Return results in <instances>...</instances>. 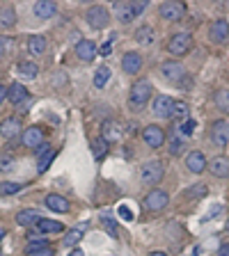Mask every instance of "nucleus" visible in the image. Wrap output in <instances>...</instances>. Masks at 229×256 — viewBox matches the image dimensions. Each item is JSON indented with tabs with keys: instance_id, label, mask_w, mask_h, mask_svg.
Here are the masks:
<instances>
[{
	"instance_id": "nucleus-27",
	"label": "nucleus",
	"mask_w": 229,
	"mask_h": 256,
	"mask_svg": "<svg viewBox=\"0 0 229 256\" xmlns=\"http://www.w3.org/2000/svg\"><path fill=\"white\" fill-rule=\"evenodd\" d=\"M133 37H135V42H138V44H142V46H149V44L154 42V28H151V26L138 28Z\"/></svg>"
},
{
	"instance_id": "nucleus-4",
	"label": "nucleus",
	"mask_w": 229,
	"mask_h": 256,
	"mask_svg": "<svg viewBox=\"0 0 229 256\" xmlns=\"http://www.w3.org/2000/svg\"><path fill=\"white\" fill-rule=\"evenodd\" d=\"M158 14L165 18V21H181L183 16H186V5L183 2H179V0H167V2H163V5L158 7Z\"/></svg>"
},
{
	"instance_id": "nucleus-11",
	"label": "nucleus",
	"mask_w": 229,
	"mask_h": 256,
	"mask_svg": "<svg viewBox=\"0 0 229 256\" xmlns=\"http://www.w3.org/2000/svg\"><path fill=\"white\" fill-rule=\"evenodd\" d=\"M172 106H174V101H172L170 96H165V94L156 96L154 114H156V117H160V119H170L172 117Z\"/></svg>"
},
{
	"instance_id": "nucleus-23",
	"label": "nucleus",
	"mask_w": 229,
	"mask_h": 256,
	"mask_svg": "<svg viewBox=\"0 0 229 256\" xmlns=\"http://www.w3.org/2000/svg\"><path fill=\"white\" fill-rule=\"evenodd\" d=\"M46 206L51 208V210H55V213H69V202L64 197H60V194H48L46 197Z\"/></svg>"
},
{
	"instance_id": "nucleus-38",
	"label": "nucleus",
	"mask_w": 229,
	"mask_h": 256,
	"mask_svg": "<svg viewBox=\"0 0 229 256\" xmlns=\"http://www.w3.org/2000/svg\"><path fill=\"white\" fill-rule=\"evenodd\" d=\"M186 114H188V103L174 101V106H172V117H186Z\"/></svg>"
},
{
	"instance_id": "nucleus-17",
	"label": "nucleus",
	"mask_w": 229,
	"mask_h": 256,
	"mask_svg": "<svg viewBox=\"0 0 229 256\" xmlns=\"http://www.w3.org/2000/svg\"><path fill=\"white\" fill-rule=\"evenodd\" d=\"M122 69L126 71V74H138L140 69H142V55L140 53H126L122 60Z\"/></svg>"
},
{
	"instance_id": "nucleus-37",
	"label": "nucleus",
	"mask_w": 229,
	"mask_h": 256,
	"mask_svg": "<svg viewBox=\"0 0 229 256\" xmlns=\"http://www.w3.org/2000/svg\"><path fill=\"white\" fill-rule=\"evenodd\" d=\"M19 190H21V183H0V194H16Z\"/></svg>"
},
{
	"instance_id": "nucleus-48",
	"label": "nucleus",
	"mask_w": 229,
	"mask_h": 256,
	"mask_svg": "<svg viewBox=\"0 0 229 256\" xmlns=\"http://www.w3.org/2000/svg\"><path fill=\"white\" fill-rule=\"evenodd\" d=\"M69 256H85V254H83V252H80V250H74Z\"/></svg>"
},
{
	"instance_id": "nucleus-18",
	"label": "nucleus",
	"mask_w": 229,
	"mask_h": 256,
	"mask_svg": "<svg viewBox=\"0 0 229 256\" xmlns=\"http://www.w3.org/2000/svg\"><path fill=\"white\" fill-rule=\"evenodd\" d=\"M160 74L165 76L167 80H181L186 76V69H183L179 62H163L160 66Z\"/></svg>"
},
{
	"instance_id": "nucleus-22",
	"label": "nucleus",
	"mask_w": 229,
	"mask_h": 256,
	"mask_svg": "<svg viewBox=\"0 0 229 256\" xmlns=\"http://www.w3.org/2000/svg\"><path fill=\"white\" fill-rule=\"evenodd\" d=\"M7 98H10L14 106H19V103H23L28 98V90L21 85V82H14V85L7 87Z\"/></svg>"
},
{
	"instance_id": "nucleus-6",
	"label": "nucleus",
	"mask_w": 229,
	"mask_h": 256,
	"mask_svg": "<svg viewBox=\"0 0 229 256\" xmlns=\"http://www.w3.org/2000/svg\"><path fill=\"white\" fill-rule=\"evenodd\" d=\"M167 202H170L167 192H163V190H151L149 194L142 199V206H144V210H151V213H156V210H163V208L167 206Z\"/></svg>"
},
{
	"instance_id": "nucleus-51",
	"label": "nucleus",
	"mask_w": 229,
	"mask_h": 256,
	"mask_svg": "<svg viewBox=\"0 0 229 256\" xmlns=\"http://www.w3.org/2000/svg\"><path fill=\"white\" fill-rule=\"evenodd\" d=\"M227 234H229V220H227Z\"/></svg>"
},
{
	"instance_id": "nucleus-43",
	"label": "nucleus",
	"mask_w": 229,
	"mask_h": 256,
	"mask_svg": "<svg viewBox=\"0 0 229 256\" xmlns=\"http://www.w3.org/2000/svg\"><path fill=\"white\" fill-rule=\"evenodd\" d=\"M110 53H112V42H106L101 48H99V55H101V58H108Z\"/></svg>"
},
{
	"instance_id": "nucleus-13",
	"label": "nucleus",
	"mask_w": 229,
	"mask_h": 256,
	"mask_svg": "<svg viewBox=\"0 0 229 256\" xmlns=\"http://www.w3.org/2000/svg\"><path fill=\"white\" fill-rule=\"evenodd\" d=\"M76 55H78L83 62H92V60L99 55V50H96V44L90 42V39H83V42L76 44Z\"/></svg>"
},
{
	"instance_id": "nucleus-47",
	"label": "nucleus",
	"mask_w": 229,
	"mask_h": 256,
	"mask_svg": "<svg viewBox=\"0 0 229 256\" xmlns=\"http://www.w3.org/2000/svg\"><path fill=\"white\" fill-rule=\"evenodd\" d=\"M7 98V87L5 85H0V106H3V101Z\"/></svg>"
},
{
	"instance_id": "nucleus-45",
	"label": "nucleus",
	"mask_w": 229,
	"mask_h": 256,
	"mask_svg": "<svg viewBox=\"0 0 229 256\" xmlns=\"http://www.w3.org/2000/svg\"><path fill=\"white\" fill-rule=\"evenodd\" d=\"M144 7H147V2L144 0H138V2H133V10H135V16H140L144 12Z\"/></svg>"
},
{
	"instance_id": "nucleus-19",
	"label": "nucleus",
	"mask_w": 229,
	"mask_h": 256,
	"mask_svg": "<svg viewBox=\"0 0 229 256\" xmlns=\"http://www.w3.org/2000/svg\"><path fill=\"white\" fill-rule=\"evenodd\" d=\"M23 144L26 146H42L44 144V130L39 126H30L23 133Z\"/></svg>"
},
{
	"instance_id": "nucleus-10",
	"label": "nucleus",
	"mask_w": 229,
	"mask_h": 256,
	"mask_svg": "<svg viewBox=\"0 0 229 256\" xmlns=\"http://www.w3.org/2000/svg\"><path fill=\"white\" fill-rule=\"evenodd\" d=\"M208 37L215 44L229 42V23L224 21V18H215V21L211 23V28H208Z\"/></svg>"
},
{
	"instance_id": "nucleus-40",
	"label": "nucleus",
	"mask_w": 229,
	"mask_h": 256,
	"mask_svg": "<svg viewBox=\"0 0 229 256\" xmlns=\"http://www.w3.org/2000/svg\"><path fill=\"white\" fill-rule=\"evenodd\" d=\"M101 222H103V229H106L112 238H117V234H119V231H117V222H115V220H108V218H103Z\"/></svg>"
},
{
	"instance_id": "nucleus-8",
	"label": "nucleus",
	"mask_w": 229,
	"mask_h": 256,
	"mask_svg": "<svg viewBox=\"0 0 229 256\" xmlns=\"http://www.w3.org/2000/svg\"><path fill=\"white\" fill-rule=\"evenodd\" d=\"M142 138H144V142H147V146H151V149H160L163 142H165V130H163L160 126H156V124H151V126H147L142 130Z\"/></svg>"
},
{
	"instance_id": "nucleus-21",
	"label": "nucleus",
	"mask_w": 229,
	"mask_h": 256,
	"mask_svg": "<svg viewBox=\"0 0 229 256\" xmlns=\"http://www.w3.org/2000/svg\"><path fill=\"white\" fill-rule=\"evenodd\" d=\"M85 231H87V222H80V224H76L74 229L67 234V238H64V245L67 247H74V245H78L80 240H83V236H85Z\"/></svg>"
},
{
	"instance_id": "nucleus-49",
	"label": "nucleus",
	"mask_w": 229,
	"mask_h": 256,
	"mask_svg": "<svg viewBox=\"0 0 229 256\" xmlns=\"http://www.w3.org/2000/svg\"><path fill=\"white\" fill-rule=\"evenodd\" d=\"M149 256H167V254H165V252H151Z\"/></svg>"
},
{
	"instance_id": "nucleus-9",
	"label": "nucleus",
	"mask_w": 229,
	"mask_h": 256,
	"mask_svg": "<svg viewBox=\"0 0 229 256\" xmlns=\"http://www.w3.org/2000/svg\"><path fill=\"white\" fill-rule=\"evenodd\" d=\"M101 130H103V135H101V138L106 140L108 144H115V142H119V140H122V135H124V128H122V124H119V122H115V119H106V122H103V126H101Z\"/></svg>"
},
{
	"instance_id": "nucleus-20",
	"label": "nucleus",
	"mask_w": 229,
	"mask_h": 256,
	"mask_svg": "<svg viewBox=\"0 0 229 256\" xmlns=\"http://www.w3.org/2000/svg\"><path fill=\"white\" fill-rule=\"evenodd\" d=\"M55 12H58V5H55L53 0H39L37 5H35V16L37 18H51Z\"/></svg>"
},
{
	"instance_id": "nucleus-25",
	"label": "nucleus",
	"mask_w": 229,
	"mask_h": 256,
	"mask_svg": "<svg viewBox=\"0 0 229 256\" xmlns=\"http://www.w3.org/2000/svg\"><path fill=\"white\" fill-rule=\"evenodd\" d=\"M167 149H170V154L172 156H179V154H183V149H186V140L179 135V130H172L170 133V138H167Z\"/></svg>"
},
{
	"instance_id": "nucleus-12",
	"label": "nucleus",
	"mask_w": 229,
	"mask_h": 256,
	"mask_svg": "<svg viewBox=\"0 0 229 256\" xmlns=\"http://www.w3.org/2000/svg\"><path fill=\"white\" fill-rule=\"evenodd\" d=\"M186 167L192 172V174H202V172L208 167L206 156H204L202 151H190L188 158H186Z\"/></svg>"
},
{
	"instance_id": "nucleus-7",
	"label": "nucleus",
	"mask_w": 229,
	"mask_h": 256,
	"mask_svg": "<svg viewBox=\"0 0 229 256\" xmlns=\"http://www.w3.org/2000/svg\"><path fill=\"white\" fill-rule=\"evenodd\" d=\"M211 142H213L215 146H220V149L229 144V122L227 119L213 122V126H211Z\"/></svg>"
},
{
	"instance_id": "nucleus-32",
	"label": "nucleus",
	"mask_w": 229,
	"mask_h": 256,
	"mask_svg": "<svg viewBox=\"0 0 229 256\" xmlns=\"http://www.w3.org/2000/svg\"><path fill=\"white\" fill-rule=\"evenodd\" d=\"M213 101H215V106H218L220 110L229 114V90H218L215 92V96H213Z\"/></svg>"
},
{
	"instance_id": "nucleus-26",
	"label": "nucleus",
	"mask_w": 229,
	"mask_h": 256,
	"mask_svg": "<svg viewBox=\"0 0 229 256\" xmlns=\"http://www.w3.org/2000/svg\"><path fill=\"white\" fill-rule=\"evenodd\" d=\"M64 226H62V222H55V220H46V218H42L37 222V234H60Z\"/></svg>"
},
{
	"instance_id": "nucleus-15",
	"label": "nucleus",
	"mask_w": 229,
	"mask_h": 256,
	"mask_svg": "<svg viewBox=\"0 0 229 256\" xmlns=\"http://www.w3.org/2000/svg\"><path fill=\"white\" fill-rule=\"evenodd\" d=\"M208 170L215 178H229V156H218L215 160H211Z\"/></svg>"
},
{
	"instance_id": "nucleus-3",
	"label": "nucleus",
	"mask_w": 229,
	"mask_h": 256,
	"mask_svg": "<svg viewBox=\"0 0 229 256\" xmlns=\"http://www.w3.org/2000/svg\"><path fill=\"white\" fill-rule=\"evenodd\" d=\"M163 174H165V167H163L160 160H149V162H144L142 170H140V178H142V183H149V186L160 183Z\"/></svg>"
},
{
	"instance_id": "nucleus-30",
	"label": "nucleus",
	"mask_w": 229,
	"mask_h": 256,
	"mask_svg": "<svg viewBox=\"0 0 229 256\" xmlns=\"http://www.w3.org/2000/svg\"><path fill=\"white\" fill-rule=\"evenodd\" d=\"M19 74H21V78H37V74H39V66L35 62H21L19 64Z\"/></svg>"
},
{
	"instance_id": "nucleus-5",
	"label": "nucleus",
	"mask_w": 229,
	"mask_h": 256,
	"mask_svg": "<svg viewBox=\"0 0 229 256\" xmlns=\"http://www.w3.org/2000/svg\"><path fill=\"white\" fill-rule=\"evenodd\" d=\"M87 23H90L94 30H103V28L110 23V14H108L106 7L92 5L90 10H87Z\"/></svg>"
},
{
	"instance_id": "nucleus-34",
	"label": "nucleus",
	"mask_w": 229,
	"mask_h": 256,
	"mask_svg": "<svg viewBox=\"0 0 229 256\" xmlns=\"http://www.w3.org/2000/svg\"><path fill=\"white\" fill-rule=\"evenodd\" d=\"M14 162H16L14 154H10V151H0V172H12Z\"/></svg>"
},
{
	"instance_id": "nucleus-33",
	"label": "nucleus",
	"mask_w": 229,
	"mask_h": 256,
	"mask_svg": "<svg viewBox=\"0 0 229 256\" xmlns=\"http://www.w3.org/2000/svg\"><path fill=\"white\" fill-rule=\"evenodd\" d=\"M110 74H112L110 66H99V69H96V74H94V87H106Z\"/></svg>"
},
{
	"instance_id": "nucleus-14",
	"label": "nucleus",
	"mask_w": 229,
	"mask_h": 256,
	"mask_svg": "<svg viewBox=\"0 0 229 256\" xmlns=\"http://www.w3.org/2000/svg\"><path fill=\"white\" fill-rule=\"evenodd\" d=\"M19 133H21V122L16 117H7L0 122V135L5 140H12V138H19Z\"/></svg>"
},
{
	"instance_id": "nucleus-50",
	"label": "nucleus",
	"mask_w": 229,
	"mask_h": 256,
	"mask_svg": "<svg viewBox=\"0 0 229 256\" xmlns=\"http://www.w3.org/2000/svg\"><path fill=\"white\" fill-rule=\"evenodd\" d=\"M3 238H5V231H3V229H0V240H3Z\"/></svg>"
},
{
	"instance_id": "nucleus-46",
	"label": "nucleus",
	"mask_w": 229,
	"mask_h": 256,
	"mask_svg": "<svg viewBox=\"0 0 229 256\" xmlns=\"http://www.w3.org/2000/svg\"><path fill=\"white\" fill-rule=\"evenodd\" d=\"M218 256H229V242H227V245H220Z\"/></svg>"
},
{
	"instance_id": "nucleus-2",
	"label": "nucleus",
	"mask_w": 229,
	"mask_h": 256,
	"mask_svg": "<svg viewBox=\"0 0 229 256\" xmlns=\"http://www.w3.org/2000/svg\"><path fill=\"white\" fill-rule=\"evenodd\" d=\"M190 48H192V37L188 32H176V34H172L170 42H167V50L172 55H176V58L190 53Z\"/></svg>"
},
{
	"instance_id": "nucleus-36",
	"label": "nucleus",
	"mask_w": 229,
	"mask_h": 256,
	"mask_svg": "<svg viewBox=\"0 0 229 256\" xmlns=\"http://www.w3.org/2000/svg\"><path fill=\"white\" fill-rule=\"evenodd\" d=\"M53 158H55V149H51V151H46L44 156H39V165H37V170H39V172H46V170H48V165L53 162Z\"/></svg>"
},
{
	"instance_id": "nucleus-44",
	"label": "nucleus",
	"mask_w": 229,
	"mask_h": 256,
	"mask_svg": "<svg viewBox=\"0 0 229 256\" xmlns=\"http://www.w3.org/2000/svg\"><path fill=\"white\" fill-rule=\"evenodd\" d=\"M10 50V39L7 37H0V55H5Z\"/></svg>"
},
{
	"instance_id": "nucleus-28",
	"label": "nucleus",
	"mask_w": 229,
	"mask_h": 256,
	"mask_svg": "<svg viewBox=\"0 0 229 256\" xmlns=\"http://www.w3.org/2000/svg\"><path fill=\"white\" fill-rule=\"evenodd\" d=\"M28 50H30V55H42L44 50H46V39H44L42 34L30 37L28 39Z\"/></svg>"
},
{
	"instance_id": "nucleus-35",
	"label": "nucleus",
	"mask_w": 229,
	"mask_h": 256,
	"mask_svg": "<svg viewBox=\"0 0 229 256\" xmlns=\"http://www.w3.org/2000/svg\"><path fill=\"white\" fill-rule=\"evenodd\" d=\"M204 194H206V186H202V183H197V186L188 188V190L183 192L181 197H186V199H195V197H204Z\"/></svg>"
},
{
	"instance_id": "nucleus-42",
	"label": "nucleus",
	"mask_w": 229,
	"mask_h": 256,
	"mask_svg": "<svg viewBox=\"0 0 229 256\" xmlns=\"http://www.w3.org/2000/svg\"><path fill=\"white\" fill-rule=\"evenodd\" d=\"M117 213H119V218L122 220H133V213H131V208L128 206H119Z\"/></svg>"
},
{
	"instance_id": "nucleus-24",
	"label": "nucleus",
	"mask_w": 229,
	"mask_h": 256,
	"mask_svg": "<svg viewBox=\"0 0 229 256\" xmlns=\"http://www.w3.org/2000/svg\"><path fill=\"white\" fill-rule=\"evenodd\" d=\"M42 220V215L35 210V208H26V210H19L16 215V222L21 224V226H32V224H37Z\"/></svg>"
},
{
	"instance_id": "nucleus-39",
	"label": "nucleus",
	"mask_w": 229,
	"mask_h": 256,
	"mask_svg": "<svg viewBox=\"0 0 229 256\" xmlns=\"http://www.w3.org/2000/svg\"><path fill=\"white\" fill-rule=\"evenodd\" d=\"M192 130H195V122H192V119H186V122L179 126V135H181V138H188V135H192Z\"/></svg>"
},
{
	"instance_id": "nucleus-1",
	"label": "nucleus",
	"mask_w": 229,
	"mask_h": 256,
	"mask_svg": "<svg viewBox=\"0 0 229 256\" xmlns=\"http://www.w3.org/2000/svg\"><path fill=\"white\" fill-rule=\"evenodd\" d=\"M149 96H151V82L144 78L138 80V82H133L131 92H128V106L133 110H142L147 106V101H149Z\"/></svg>"
},
{
	"instance_id": "nucleus-29",
	"label": "nucleus",
	"mask_w": 229,
	"mask_h": 256,
	"mask_svg": "<svg viewBox=\"0 0 229 256\" xmlns=\"http://www.w3.org/2000/svg\"><path fill=\"white\" fill-rule=\"evenodd\" d=\"M14 26H16L14 7H3L0 10V28H14Z\"/></svg>"
},
{
	"instance_id": "nucleus-16",
	"label": "nucleus",
	"mask_w": 229,
	"mask_h": 256,
	"mask_svg": "<svg viewBox=\"0 0 229 256\" xmlns=\"http://www.w3.org/2000/svg\"><path fill=\"white\" fill-rule=\"evenodd\" d=\"M115 16H117L122 23H131L135 18V10H133V2L128 0H122V2H115Z\"/></svg>"
},
{
	"instance_id": "nucleus-31",
	"label": "nucleus",
	"mask_w": 229,
	"mask_h": 256,
	"mask_svg": "<svg viewBox=\"0 0 229 256\" xmlns=\"http://www.w3.org/2000/svg\"><path fill=\"white\" fill-rule=\"evenodd\" d=\"M106 151H108V142L103 138H96V140H92V156H94L96 160H101L103 156H106Z\"/></svg>"
},
{
	"instance_id": "nucleus-41",
	"label": "nucleus",
	"mask_w": 229,
	"mask_h": 256,
	"mask_svg": "<svg viewBox=\"0 0 229 256\" xmlns=\"http://www.w3.org/2000/svg\"><path fill=\"white\" fill-rule=\"evenodd\" d=\"M28 256H55V252L51 247H39V250H32V252H26Z\"/></svg>"
}]
</instances>
